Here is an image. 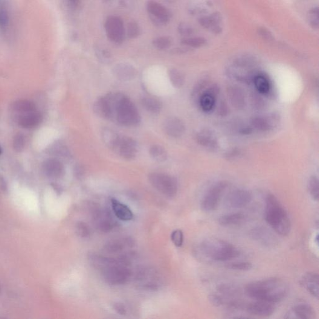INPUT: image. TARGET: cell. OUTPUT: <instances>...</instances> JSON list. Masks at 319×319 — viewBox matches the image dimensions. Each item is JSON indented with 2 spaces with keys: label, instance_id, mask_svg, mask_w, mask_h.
<instances>
[{
  "label": "cell",
  "instance_id": "1",
  "mask_svg": "<svg viewBox=\"0 0 319 319\" xmlns=\"http://www.w3.org/2000/svg\"><path fill=\"white\" fill-rule=\"evenodd\" d=\"M288 291L286 283L277 277L254 281L245 287V292L248 297L272 304L280 303L286 298Z\"/></svg>",
  "mask_w": 319,
  "mask_h": 319
},
{
  "label": "cell",
  "instance_id": "2",
  "mask_svg": "<svg viewBox=\"0 0 319 319\" xmlns=\"http://www.w3.org/2000/svg\"><path fill=\"white\" fill-rule=\"evenodd\" d=\"M107 97L111 103L113 120L126 127H134L141 123V115L137 107L126 95L111 93L107 95Z\"/></svg>",
  "mask_w": 319,
  "mask_h": 319
},
{
  "label": "cell",
  "instance_id": "3",
  "mask_svg": "<svg viewBox=\"0 0 319 319\" xmlns=\"http://www.w3.org/2000/svg\"><path fill=\"white\" fill-rule=\"evenodd\" d=\"M265 220L281 236H288L291 230V220L279 200L272 194L266 198Z\"/></svg>",
  "mask_w": 319,
  "mask_h": 319
},
{
  "label": "cell",
  "instance_id": "4",
  "mask_svg": "<svg viewBox=\"0 0 319 319\" xmlns=\"http://www.w3.org/2000/svg\"><path fill=\"white\" fill-rule=\"evenodd\" d=\"M197 253L206 259L214 262H226L240 256V252L234 246L226 241L210 238L200 243Z\"/></svg>",
  "mask_w": 319,
  "mask_h": 319
},
{
  "label": "cell",
  "instance_id": "5",
  "mask_svg": "<svg viewBox=\"0 0 319 319\" xmlns=\"http://www.w3.org/2000/svg\"><path fill=\"white\" fill-rule=\"evenodd\" d=\"M129 263L126 256L118 257L117 262L101 270L103 280L113 286L126 283L132 276V271L128 267Z\"/></svg>",
  "mask_w": 319,
  "mask_h": 319
},
{
  "label": "cell",
  "instance_id": "6",
  "mask_svg": "<svg viewBox=\"0 0 319 319\" xmlns=\"http://www.w3.org/2000/svg\"><path fill=\"white\" fill-rule=\"evenodd\" d=\"M151 185L168 198H173L178 191V183L173 176L162 173H152L149 176Z\"/></svg>",
  "mask_w": 319,
  "mask_h": 319
},
{
  "label": "cell",
  "instance_id": "7",
  "mask_svg": "<svg viewBox=\"0 0 319 319\" xmlns=\"http://www.w3.org/2000/svg\"><path fill=\"white\" fill-rule=\"evenodd\" d=\"M228 187L226 182H220L214 185L205 194L202 200L201 207L205 212H211L218 207L223 193Z\"/></svg>",
  "mask_w": 319,
  "mask_h": 319
},
{
  "label": "cell",
  "instance_id": "8",
  "mask_svg": "<svg viewBox=\"0 0 319 319\" xmlns=\"http://www.w3.org/2000/svg\"><path fill=\"white\" fill-rule=\"evenodd\" d=\"M107 36L115 44H122L126 37V29L124 22L120 17L110 16L106 20L105 25Z\"/></svg>",
  "mask_w": 319,
  "mask_h": 319
},
{
  "label": "cell",
  "instance_id": "9",
  "mask_svg": "<svg viewBox=\"0 0 319 319\" xmlns=\"http://www.w3.org/2000/svg\"><path fill=\"white\" fill-rule=\"evenodd\" d=\"M146 9L151 22L157 27L166 25L172 18L169 10L154 0H150L147 3Z\"/></svg>",
  "mask_w": 319,
  "mask_h": 319
},
{
  "label": "cell",
  "instance_id": "10",
  "mask_svg": "<svg viewBox=\"0 0 319 319\" xmlns=\"http://www.w3.org/2000/svg\"><path fill=\"white\" fill-rule=\"evenodd\" d=\"M253 200L250 191L245 189H237L232 191L226 196L225 205L226 208L241 209L248 205Z\"/></svg>",
  "mask_w": 319,
  "mask_h": 319
},
{
  "label": "cell",
  "instance_id": "11",
  "mask_svg": "<svg viewBox=\"0 0 319 319\" xmlns=\"http://www.w3.org/2000/svg\"><path fill=\"white\" fill-rule=\"evenodd\" d=\"M121 157L131 161L137 156L138 145L134 139L129 137H120L115 150Z\"/></svg>",
  "mask_w": 319,
  "mask_h": 319
},
{
  "label": "cell",
  "instance_id": "12",
  "mask_svg": "<svg viewBox=\"0 0 319 319\" xmlns=\"http://www.w3.org/2000/svg\"><path fill=\"white\" fill-rule=\"evenodd\" d=\"M93 218L95 226L104 233H108L114 229L117 222L108 210L104 209H95Z\"/></svg>",
  "mask_w": 319,
  "mask_h": 319
},
{
  "label": "cell",
  "instance_id": "13",
  "mask_svg": "<svg viewBox=\"0 0 319 319\" xmlns=\"http://www.w3.org/2000/svg\"><path fill=\"white\" fill-rule=\"evenodd\" d=\"M274 304L263 301H256L248 304L246 311L249 314L260 317H268L274 314Z\"/></svg>",
  "mask_w": 319,
  "mask_h": 319
},
{
  "label": "cell",
  "instance_id": "14",
  "mask_svg": "<svg viewBox=\"0 0 319 319\" xmlns=\"http://www.w3.org/2000/svg\"><path fill=\"white\" fill-rule=\"evenodd\" d=\"M164 131L171 137H182L185 132V126L178 117H171L165 119L163 123Z\"/></svg>",
  "mask_w": 319,
  "mask_h": 319
},
{
  "label": "cell",
  "instance_id": "15",
  "mask_svg": "<svg viewBox=\"0 0 319 319\" xmlns=\"http://www.w3.org/2000/svg\"><path fill=\"white\" fill-rule=\"evenodd\" d=\"M287 318L314 319L316 318V312L311 306L308 304L301 303L292 307Z\"/></svg>",
  "mask_w": 319,
  "mask_h": 319
},
{
  "label": "cell",
  "instance_id": "16",
  "mask_svg": "<svg viewBox=\"0 0 319 319\" xmlns=\"http://www.w3.org/2000/svg\"><path fill=\"white\" fill-rule=\"evenodd\" d=\"M301 284L313 296L318 298L319 277L317 273L314 272H307L302 277Z\"/></svg>",
  "mask_w": 319,
  "mask_h": 319
},
{
  "label": "cell",
  "instance_id": "17",
  "mask_svg": "<svg viewBox=\"0 0 319 319\" xmlns=\"http://www.w3.org/2000/svg\"><path fill=\"white\" fill-rule=\"evenodd\" d=\"M43 167L46 175L51 178H59L65 174L63 164L56 159L48 160L45 162Z\"/></svg>",
  "mask_w": 319,
  "mask_h": 319
},
{
  "label": "cell",
  "instance_id": "18",
  "mask_svg": "<svg viewBox=\"0 0 319 319\" xmlns=\"http://www.w3.org/2000/svg\"><path fill=\"white\" fill-rule=\"evenodd\" d=\"M137 280L140 281L141 285L146 289H156L159 286L157 274L149 269H142L137 274Z\"/></svg>",
  "mask_w": 319,
  "mask_h": 319
},
{
  "label": "cell",
  "instance_id": "19",
  "mask_svg": "<svg viewBox=\"0 0 319 319\" xmlns=\"http://www.w3.org/2000/svg\"><path fill=\"white\" fill-rule=\"evenodd\" d=\"M93 110L95 114L107 120L112 119V111L111 103L106 96L101 97L95 101Z\"/></svg>",
  "mask_w": 319,
  "mask_h": 319
},
{
  "label": "cell",
  "instance_id": "20",
  "mask_svg": "<svg viewBox=\"0 0 319 319\" xmlns=\"http://www.w3.org/2000/svg\"><path fill=\"white\" fill-rule=\"evenodd\" d=\"M222 16L220 13H214L211 15L200 18L199 23L202 27L210 30L214 34H220L222 31L221 27Z\"/></svg>",
  "mask_w": 319,
  "mask_h": 319
},
{
  "label": "cell",
  "instance_id": "21",
  "mask_svg": "<svg viewBox=\"0 0 319 319\" xmlns=\"http://www.w3.org/2000/svg\"><path fill=\"white\" fill-rule=\"evenodd\" d=\"M113 73L118 80L126 82L134 79L137 71L133 66L129 64L121 63L114 67Z\"/></svg>",
  "mask_w": 319,
  "mask_h": 319
},
{
  "label": "cell",
  "instance_id": "22",
  "mask_svg": "<svg viewBox=\"0 0 319 319\" xmlns=\"http://www.w3.org/2000/svg\"><path fill=\"white\" fill-rule=\"evenodd\" d=\"M43 117L36 111L25 113L18 116V124L23 128L30 129L35 127L42 123Z\"/></svg>",
  "mask_w": 319,
  "mask_h": 319
},
{
  "label": "cell",
  "instance_id": "23",
  "mask_svg": "<svg viewBox=\"0 0 319 319\" xmlns=\"http://www.w3.org/2000/svg\"><path fill=\"white\" fill-rule=\"evenodd\" d=\"M113 213L117 218L124 222L131 221L133 214L130 209L123 203L115 198L111 199Z\"/></svg>",
  "mask_w": 319,
  "mask_h": 319
},
{
  "label": "cell",
  "instance_id": "24",
  "mask_svg": "<svg viewBox=\"0 0 319 319\" xmlns=\"http://www.w3.org/2000/svg\"><path fill=\"white\" fill-rule=\"evenodd\" d=\"M250 236L256 242L265 246L273 245L275 243V237L265 228H254L250 232Z\"/></svg>",
  "mask_w": 319,
  "mask_h": 319
},
{
  "label": "cell",
  "instance_id": "25",
  "mask_svg": "<svg viewBox=\"0 0 319 319\" xmlns=\"http://www.w3.org/2000/svg\"><path fill=\"white\" fill-rule=\"evenodd\" d=\"M133 242L131 239L112 240L104 246V251L107 253L116 254L123 251L127 246L132 247Z\"/></svg>",
  "mask_w": 319,
  "mask_h": 319
},
{
  "label": "cell",
  "instance_id": "26",
  "mask_svg": "<svg viewBox=\"0 0 319 319\" xmlns=\"http://www.w3.org/2000/svg\"><path fill=\"white\" fill-rule=\"evenodd\" d=\"M228 95L232 105L235 108L238 110L244 108L246 105L245 96L243 91L239 87L236 86L229 87Z\"/></svg>",
  "mask_w": 319,
  "mask_h": 319
},
{
  "label": "cell",
  "instance_id": "27",
  "mask_svg": "<svg viewBox=\"0 0 319 319\" xmlns=\"http://www.w3.org/2000/svg\"><path fill=\"white\" fill-rule=\"evenodd\" d=\"M246 217L244 214L240 213L225 214L220 216L217 220L220 225L225 227L237 226L245 222Z\"/></svg>",
  "mask_w": 319,
  "mask_h": 319
},
{
  "label": "cell",
  "instance_id": "28",
  "mask_svg": "<svg viewBox=\"0 0 319 319\" xmlns=\"http://www.w3.org/2000/svg\"><path fill=\"white\" fill-rule=\"evenodd\" d=\"M197 142L202 146L214 149L217 146V140L212 132L208 130H203L196 135Z\"/></svg>",
  "mask_w": 319,
  "mask_h": 319
},
{
  "label": "cell",
  "instance_id": "29",
  "mask_svg": "<svg viewBox=\"0 0 319 319\" xmlns=\"http://www.w3.org/2000/svg\"><path fill=\"white\" fill-rule=\"evenodd\" d=\"M101 135H102L103 141L106 146L114 150L120 138V136L118 135V133L114 130L104 128L101 133Z\"/></svg>",
  "mask_w": 319,
  "mask_h": 319
},
{
  "label": "cell",
  "instance_id": "30",
  "mask_svg": "<svg viewBox=\"0 0 319 319\" xmlns=\"http://www.w3.org/2000/svg\"><path fill=\"white\" fill-rule=\"evenodd\" d=\"M141 103L144 108L152 114H158L161 111V104L155 98L145 97L142 98Z\"/></svg>",
  "mask_w": 319,
  "mask_h": 319
},
{
  "label": "cell",
  "instance_id": "31",
  "mask_svg": "<svg viewBox=\"0 0 319 319\" xmlns=\"http://www.w3.org/2000/svg\"><path fill=\"white\" fill-rule=\"evenodd\" d=\"M14 111L20 114L36 111V105L31 101L28 100H19L13 104Z\"/></svg>",
  "mask_w": 319,
  "mask_h": 319
},
{
  "label": "cell",
  "instance_id": "32",
  "mask_svg": "<svg viewBox=\"0 0 319 319\" xmlns=\"http://www.w3.org/2000/svg\"><path fill=\"white\" fill-rule=\"evenodd\" d=\"M149 154L153 160L157 162H164L167 159V152L163 147L153 145L149 149Z\"/></svg>",
  "mask_w": 319,
  "mask_h": 319
},
{
  "label": "cell",
  "instance_id": "33",
  "mask_svg": "<svg viewBox=\"0 0 319 319\" xmlns=\"http://www.w3.org/2000/svg\"><path fill=\"white\" fill-rule=\"evenodd\" d=\"M272 121L265 117H254L251 121V124L255 129L262 132L268 131L272 128Z\"/></svg>",
  "mask_w": 319,
  "mask_h": 319
},
{
  "label": "cell",
  "instance_id": "34",
  "mask_svg": "<svg viewBox=\"0 0 319 319\" xmlns=\"http://www.w3.org/2000/svg\"><path fill=\"white\" fill-rule=\"evenodd\" d=\"M181 43L188 47L198 48L207 44V40L202 37H187L182 39Z\"/></svg>",
  "mask_w": 319,
  "mask_h": 319
},
{
  "label": "cell",
  "instance_id": "35",
  "mask_svg": "<svg viewBox=\"0 0 319 319\" xmlns=\"http://www.w3.org/2000/svg\"><path fill=\"white\" fill-rule=\"evenodd\" d=\"M169 79L176 88H181L185 83V77L182 72L176 69H171L169 72Z\"/></svg>",
  "mask_w": 319,
  "mask_h": 319
},
{
  "label": "cell",
  "instance_id": "36",
  "mask_svg": "<svg viewBox=\"0 0 319 319\" xmlns=\"http://www.w3.org/2000/svg\"><path fill=\"white\" fill-rule=\"evenodd\" d=\"M307 188L310 195L315 201H318L319 198V182L317 176H312L307 184Z\"/></svg>",
  "mask_w": 319,
  "mask_h": 319
},
{
  "label": "cell",
  "instance_id": "37",
  "mask_svg": "<svg viewBox=\"0 0 319 319\" xmlns=\"http://www.w3.org/2000/svg\"><path fill=\"white\" fill-rule=\"evenodd\" d=\"M254 84L257 91L262 94L268 93L270 90V84L268 79L263 75H257L254 79Z\"/></svg>",
  "mask_w": 319,
  "mask_h": 319
},
{
  "label": "cell",
  "instance_id": "38",
  "mask_svg": "<svg viewBox=\"0 0 319 319\" xmlns=\"http://www.w3.org/2000/svg\"><path fill=\"white\" fill-rule=\"evenodd\" d=\"M152 44L156 49L159 50H165V49H169L172 45V39L167 36L158 37L153 40Z\"/></svg>",
  "mask_w": 319,
  "mask_h": 319
},
{
  "label": "cell",
  "instance_id": "39",
  "mask_svg": "<svg viewBox=\"0 0 319 319\" xmlns=\"http://www.w3.org/2000/svg\"><path fill=\"white\" fill-rule=\"evenodd\" d=\"M200 105L205 111H210L213 108L214 105V98L213 95L206 94L200 98Z\"/></svg>",
  "mask_w": 319,
  "mask_h": 319
},
{
  "label": "cell",
  "instance_id": "40",
  "mask_svg": "<svg viewBox=\"0 0 319 319\" xmlns=\"http://www.w3.org/2000/svg\"><path fill=\"white\" fill-rule=\"evenodd\" d=\"M226 267L232 270L247 271L251 270L253 265L249 262H234L226 264Z\"/></svg>",
  "mask_w": 319,
  "mask_h": 319
},
{
  "label": "cell",
  "instance_id": "41",
  "mask_svg": "<svg viewBox=\"0 0 319 319\" xmlns=\"http://www.w3.org/2000/svg\"><path fill=\"white\" fill-rule=\"evenodd\" d=\"M126 33L130 39H135L140 35L141 29L138 23L135 22H130L127 25Z\"/></svg>",
  "mask_w": 319,
  "mask_h": 319
},
{
  "label": "cell",
  "instance_id": "42",
  "mask_svg": "<svg viewBox=\"0 0 319 319\" xmlns=\"http://www.w3.org/2000/svg\"><path fill=\"white\" fill-rule=\"evenodd\" d=\"M95 54L98 59L101 61V62L103 63H109L111 62V54L110 53V52L107 50V49L98 47L95 49Z\"/></svg>",
  "mask_w": 319,
  "mask_h": 319
},
{
  "label": "cell",
  "instance_id": "43",
  "mask_svg": "<svg viewBox=\"0 0 319 319\" xmlns=\"http://www.w3.org/2000/svg\"><path fill=\"white\" fill-rule=\"evenodd\" d=\"M319 13L317 7L312 8L309 12V22L311 27L318 30L319 27Z\"/></svg>",
  "mask_w": 319,
  "mask_h": 319
},
{
  "label": "cell",
  "instance_id": "44",
  "mask_svg": "<svg viewBox=\"0 0 319 319\" xmlns=\"http://www.w3.org/2000/svg\"><path fill=\"white\" fill-rule=\"evenodd\" d=\"M10 17L8 11L4 7H0V29L6 31L9 25Z\"/></svg>",
  "mask_w": 319,
  "mask_h": 319
},
{
  "label": "cell",
  "instance_id": "45",
  "mask_svg": "<svg viewBox=\"0 0 319 319\" xmlns=\"http://www.w3.org/2000/svg\"><path fill=\"white\" fill-rule=\"evenodd\" d=\"M75 231H76L78 236L82 237V238L89 237L91 234V230H90L89 226L84 222H81L77 223L76 226H75Z\"/></svg>",
  "mask_w": 319,
  "mask_h": 319
},
{
  "label": "cell",
  "instance_id": "46",
  "mask_svg": "<svg viewBox=\"0 0 319 319\" xmlns=\"http://www.w3.org/2000/svg\"><path fill=\"white\" fill-rule=\"evenodd\" d=\"M171 239H172L174 245L177 246V247H181L183 244H184V233L181 230H176L171 235Z\"/></svg>",
  "mask_w": 319,
  "mask_h": 319
},
{
  "label": "cell",
  "instance_id": "47",
  "mask_svg": "<svg viewBox=\"0 0 319 319\" xmlns=\"http://www.w3.org/2000/svg\"><path fill=\"white\" fill-rule=\"evenodd\" d=\"M25 140L24 135L22 133H18L14 138L13 147L17 152H22L24 149Z\"/></svg>",
  "mask_w": 319,
  "mask_h": 319
},
{
  "label": "cell",
  "instance_id": "48",
  "mask_svg": "<svg viewBox=\"0 0 319 319\" xmlns=\"http://www.w3.org/2000/svg\"><path fill=\"white\" fill-rule=\"evenodd\" d=\"M258 34L262 37L263 39L268 41V42H272L274 39L273 34L271 33L270 31H269L268 29L265 28H260L258 29Z\"/></svg>",
  "mask_w": 319,
  "mask_h": 319
},
{
  "label": "cell",
  "instance_id": "49",
  "mask_svg": "<svg viewBox=\"0 0 319 319\" xmlns=\"http://www.w3.org/2000/svg\"><path fill=\"white\" fill-rule=\"evenodd\" d=\"M178 30L179 33L182 34V36H188L193 33L192 28L189 25H187L186 23H181V24H180Z\"/></svg>",
  "mask_w": 319,
  "mask_h": 319
},
{
  "label": "cell",
  "instance_id": "50",
  "mask_svg": "<svg viewBox=\"0 0 319 319\" xmlns=\"http://www.w3.org/2000/svg\"><path fill=\"white\" fill-rule=\"evenodd\" d=\"M210 303L215 306H220L223 304V298L216 294L210 295L209 297Z\"/></svg>",
  "mask_w": 319,
  "mask_h": 319
},
{
  "label": "cell",
  "instance_id": "51",
  "mask_svg": "<svg viewBox=\"0 0 319 319\" xmlns=\"http://www.w3.org/2000/svg\"><path fill=\"white\" fill-rule=\"evenodd\" d=\"M114 309L120 315L126 314V308L123 304L116 303L114 304Z\"/></svg>",
  "mask_w": 319,
  "mask_h": 319
},
{
  "label": "cell",
  "instance_id": "52",
  "mask_svg": "<svg viewBox=\"0 0 319 319\" xmlns=\"http://www.w3.org/2000/svg\"><path fill=\"white\" fill-rule=\"evenodd\" d=\"M74 172L75 176H77V178H82L84 175V173H85V170H84L83 166L77 165L75 168Z\"/></svg>",
  "mask_w": 319,
  "mask_h": 319
},
{
  "label": "cell",
  "instance_id": "53",
  "mask_svg": "<svg viewBox=\"0 0 319 319\" xmlns=\"http://www.w3.org/2000/svg\"><path fill=\"white\" fill-rule=\"evenodd\" d=\"M67 2L72 8H76L79 4V0H67Z\"/></svg>",
  "mask_w": 319,
  "mask_h": 319
},
{
  "label": "cell",
  "instance_id": "54",
  "mask_svg": "<svg viewBox=\"0 0 319 319\" xmlns=\"http://www.w3.org/2000/svg\"><path fill=\"white\" fill-rule=\"evenodd\" d=\"M121 2H123V4L124 6H126V7H129V6H131L133 4V0H121Z\"/></svg>",
  "mask_w": 319,
  "mask_h": 319
},
{
  "label": "cell",
  "instance_id": "55",
  "mask_svg": "<svg viewBox=\"0 0 319 319\" xmlns=\"http://www.w3.org/2000/svg\"><path fill=\"white\" fill-rule=\"evenodd\" d=\"M2 152V148L1 147H0V154H1Z\"/></svg>",
  "mask_w": 319,
  "mask_h": 319
},
{
  "label": "cell",
  "instance_id": "56",
  "mask_svg": "<svg viewBox=\"0 0 319 319\" xmlns=\"http://www.w3.org/2000/svg\"><path fill=\"white\" fill-rule=\"evenodd\" d=\"M1 291H2V287H1V285H0V294H1Z\"/></svg>",
  "mask_w": 319,
  "mask_h": 319
},
{
  "label": "cell",
  "instance_id": "57",
  "mask_svg": "<svg viewBox=\"0 0 319 319\" xmlns=\"http://www.w3.org/2000/svg\"><path fill=\"white\" fill-rule=\"evenodd\" d=\"M106 2H107V1H109V0H106Z\"/></svg>",
  "mask_w": 319,
  "mask_h": 319
}]
</instances>
